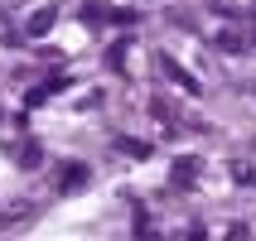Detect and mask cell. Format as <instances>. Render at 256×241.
<instances>
[{
    "label": "cell",
    "mask_w": 256,
    "mask_h": 241,
    "mask_svg": "<svg viewBox=\"0 0 256 241\" xmlns=\"http://www.w3.org/2000/svg\"><path fill=\"white\" fill-rule=\"evenodd\" d=\"M48 24H54V10H39L29 19V34H48Z\"/></svg>",
    "instance_id": "1"
}]
</instances>
